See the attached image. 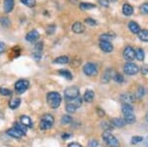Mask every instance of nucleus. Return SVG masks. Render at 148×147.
<instances>
[{
	"label": "nucleus",
	"mask_w": 148,
	"mask_h": 147,
	"mask_svg": "<svg viewBox=\"0 0 148 147\" xmlns=\"http://www.w3.org/2000/svg\"><path fill=\"white\" fill-rule=\"evenodd\" d=\"M116 38V34L114 32H107L105 34H103L101 36V40H104V41H109V40H113Z\"/></svg>",
	"instance_id": "nucleus-26"
},
{
	"label": "nucleus",
	"mask_w": 148,
	"mask_h": 147,
	"mask_svg": "<svg viewBox=\"0 0 148 147\" xmlns=\"http://www.w3.org/2000/svg\"><path fill=\"white\" fill-rule=\"evenodd\" d=\"M71 122H72V118H71L70 116H68V115H64V116H62V118H61V120H60V122H61L62 124H70Z\"/></svg>",
	"instance_id": "nucleus-32"
},
{
	"label": "nucleus",
	"mask_w": 148,
	"mask_h": 147,
	"mask_svg": "<svg viewBox=\"0 0 148 147\" xmlns=\"http://www.w3.org/2000/svg\"><path fill=\"white\" fill-rule=\"evenodd\" d=\"M53 122H54V118L51 115H49V113L44 115L42 117V120H40V129H42V130L49 129L52 126V124H53Z\"/></svg>",
	"instance_id": "nucleus-3"
},
{
	"label": "nucleus",
	"mask_w": 148,
	"mask_h": 147,
	"mask_svg": "<svg viewBox=\"0 0 148 147\" xmlns=\"http://www.w3.org/2000/svg\"><path fill=\"white\" fill-rule=\"evenodd\" d=\"M120 100L123 102V104H130L132 102H134L135 97L130 93H123L121 95Z\"/></svg>",
	"instance_id": "nucleus-14"
},
{
	"label": "nucleus",
	"mask_w": 148,
	"mask_h": 147,
	"mask_svg": "<svg viewBox=\"0 0 148 147\" xmlns=\"http://www.w3.org/2000/svg\"><path fill=\"white\" fill-rule=\"evenodd\" d=\"M102 125H104V126H102V127H104L105 129H107V130H110V129H111V127H109V126H111V125L108 124L107 122H103Z\"/></svg>",
	"instance_id": "nucleus-48"
},
{
	"label": "nucleus",
	"mask_w": 148,
	"mask_h": 147,
	"mask_svg": "<svg viewBox=\"0 0 148 147\" xmlns=\"http://www.w3.org/2000/svg\"><path fill=\"white\" fill-rule=\"evenodd\" d=\"M29 85H30V83H29L28 80H26V79L18 80V81L16 82V84H15L16 92L19 93V94L24 93V92H25L26 90L29 88Z\"/></svg>",
	"instance_id": "nucleus-7"
},
{
	"label": "nucleus",
	"mask_w": 148,
	"mask_h": 147,
	"mask_svg": "<svg viewBox=\"0 0 148 147\" xmlns=\"http://www.w3.org/2000/svg\"><path fill=\"white\" fill-rule=\"evenodd\" d=\"M20 120H21V124H23L25 126L27 127H32V120H31V118L28 117V116H21L20 118Z\"/></svg>",
	"instance_id": "nucleus-22"
},
{
	"label": "nucleus",
	"mask_w": 148,
	"mask_h": 147,
	"mask_svg": "<svg viewBox=\"0 0 148 147\" xmlns=\"http://www.w3.org/2000/svg\"><path fill=\"white\" fill-rule=\"evenodd\" d=\"M100 5L105 7V8H108L109 7V0H99Z\"/></svg>",
	"instance_id": "nucleus-44"
},
{
	"label": "nucleus",
	"mask_w": 148,
	"mask_h": 147,
	"mask_svg": "<svg viewBox=\"0 0 148 147\" xmlns=\"http://www.w3.org/2000/svg\"><path fill=\"white\" fill-rule=\"evenodd\" d=\"M40 39V34L37 30H32L26 35V40L29 42H34Z\"/></svg>",
	"instance_id": "nucleus-13"
},
{
	"label": "nucleus",
	"mask_w": 148,
	"mask_h": 147,
	"mask_svg": "<svg viewBox=\"0 0 148 147\" xmlns=\"http://www.w3.org/2000/svg\"><path fill=\"white\" fill-rule=\"evenodd\" d=\"M0 24H1L2 26H4V27H9L11 22L8 19V17H1L0 18Z\"/></svg>",
	"instance_id": "nucleus-34"
},
{
	"label": "nucleus",
	"mask_w": 148,
	"mask_h": 147,
	"mask_svg": "<svg viewBox=\"0 0 148 147\" xmlns=\"http://www.w3.org/2000/svg\"><path fill=\"white\" fill-rule=\"evenodd\" d=\"M79 89L75 86H72V87H69L64 91V97L67 101H72L74 100L75 98H77L79 96Z\"/></svg>",
	"instance_id": "nucleus-5"
},
{
	"label": "nucleus",
	"mask_w": 148,
	"mask_h": 147,
	"mask_svg": "<svg viewBox=\"0 0 148 147\" xmlns=\"http://www.w3.org/2000/svg\"><path fill=\"white\" fill-rule=\"evenodd\" d=\"M146 120L148 122V112H147V113H146Z\"/></svg>",
	"instance_id": "nucleus-52"
},
{
	"label": "nucleus",
	"mask_w": 148,
	"mask_h": 147,
	"mask_svg": "<svg viewBox=\"0 0 148 147\" xmlns=\"http://www.w3.org/2000/svg\"><path fill=\"white\" fill-rule=\"evenodd\" d=\"M123 15H125V16L132 15V14H133L132 6H131L130 4H128V3L123 4Z\"/></svg>",
	"instance_id": "nucleus-20"
},
{
	"label": "nucleus",
	"mask_w": 148,
	"mask_h": 147,
	"mask_svg": "<svg viewBox=\"0 0 148 147\" xmlns=\"http://www.w3.org/2000/svg\"><path fill=\"white\" fill-rule=\"evenodd\" d=\"M128 29H130V32L133 33V34H138V33H139V31H140V27H139V25H138L137 23L131 21V22L128 23Z\"/></svg>",
	"instance_id": "nucleus-19"
},
{
	"label": "nucleus",
	"mask_w": 148,
	"mask_h": 147,
	"mask_svg": "<svg viewBox=\"0 0 148 147\" xmlns=\"http://www.w3.org/2000/svg\"><path fill=\"white\" fill-rule=\"evenodd\" d=\"M58 73L61 75V76H63L65 79H67V80H71V79H72V77H73L70 71H68L66 69H60L58 71Z\"/></svg>",
	"instance_id": "nucleus-27"
},
{
	"label": "nucleus",
	"mask_w": 148,
	"mask_h": 147,
	"mask_svg": "<svg viewBox=\"0 0 148 147\" xmlns=\"http://www.w3.org/2000/svg\"><path fill=\"white\" fill-rule=\"evenodd\" d=\"M20 104H21V99L14 98L9 102V107H10L12 110H15V109H17L18 107L20 106Z\"/></svg>",
	"instance_id": "nucleus-25"
},
{
	"label": "nucleus",
	"mask_w": 148,
	"mask_h": 147,
	"mask_svg": "<svg viewBox=\"0 0 148 147\" xmlns=\"http://www.w3.org/2000/svg\"><path fill=\"white\" fill-rule=\"evenodd\" d=\"M88 147H100L99 146V142L97 140H91L88 144Z\"/></svg>",
	"instance_id": "nucleus-43"
},
{
	"label": "nucleus",
	"mask_w": 148,
	"mask_h": 147,
	"mask_svg": "<svg viewBox=\"0 0 148 147\" xmlns=\"http://www.w3.org/2000/svg\"><path fill=\"white\" fill-rule=\"evenodd\" d=\"M83 72L84 74H86L87 76H95L98 73V67L96 64L92 62L86 63V64L83 66Z\"/></svg>",
	"instance_id": "nucleus-6"
},
{
	"label": "nucleus",
	"mask_w": 148,
	"mask_h": 147,
	"mask_svg": "<svg viewBox=\"0 0 148 147\" xmlns=\"http://www.w3.org/2000/svg\"><path fill=\"white\" fill-rule=\"evenodd\" d=\"M111 1H114V0H111Z\"/></svg>",
	"instance_id": "nucleus-53"
},
{
	"label": "nucleus",
	"mask_w": 148,
	"mask_h": 147,
	"mask_svg": "<svg viewBox=\"0 0 148 147\" xmlns=\"http://www.w3.org/2000/svg\"><path fill=\"white\" fill-rule=\"evenodd\" d=\"M114 73H116V71H114V69H110V68H108V69L104 72V74L102 75V80H101L102 83H104V84L109 83L110 80L113 79Z\"/></svg>",
	"instance_id": "nucleus-10"
},
{
	"label": "nucleus",
	"mask_w": 148,
	"mask_h": 147,
	"mask_svg": "<svg viewBox=\"0 0 148 147\" xmlns=\"http://www.w3.org/2000/svg\"><path fill=\"white\" fill-rule=\"evenodd\" d=\"M141 73L144 75H146L148 73V65H143L141 67Z\"/></svg>",
	"instance_id": "nucleus-46"
},
{
	"label": "nucleus",
	"mask_w": 148,
	"mask_h": 147,
	"mask_svg": "<svg viewBox=\"0 0 148 147\" xmlns=\"http://www.w3.org/2000/svg\"><path fill=\"white\" fill-rule=\"evenodd\" d=\"M21 2H22L24 5L31 7V8L36 5V0H21Z\"/></svg>",
	"instance_id": "nucleus-35"
},
{
	"label": "nucleus",
	"mask_w": 148,
	"mask_h": 147,
	"mask_svg": "<svg viewBox=\"0 0 148 147\" xmlns=\"http://www.w3.org/2000/svg\"><path fill=\"white\" fill-rule=\"evenodd\" d=\"M67 147H82V145L79 143H77V142H71V143L68 144Z\"/></svg>",
	"instance_id": "nucleus-47"
},
{
	"label": "nucleus",
	"mask_w": 148,
	"mask_h": 147,
	"mask_svg": "<svg viewBox=\"0 0 148 147\" xmlns=\"http://www.w3.org/2000/svg\"><path fill=\"white\" fill-rule=\"evenodd\" d=\"M5 49H6L5 44H4V42H0V54L3 53L4 51H5Z\"/></svg>",
	"instance_id": "nucleus-45"
},
{
	"label": "nucleus",
	"mask_w": 148,
	"mask_h": 147,
	"mask_svg": "<svg viewBox=\"0 0 148 147\" xmlns=\"http://www.w3.org/2000/svg\"><path fill=\"white\" fill-rule=\"evenodd\" d=\"M123 57L128 61L133 60L135 57V51L131 46H126L123 51Z\"/></svg>",
	"instance_id": "nucleus-12"
},
{
	"label": "nucleus",
	"mask_w": 148,
	"mask_h": 147,
	"mask_svg": "<svg viewBox=\"0 0 148 147\" xmlns=\"http://www.w3.org/2000/svg\"><path fill=\"white\" fill-rule=\"evenodd\" d=\"M123 71H125V73L127 75H135L138 71H139V68H138V66L136 64H134V63L127 62L123 66Z\"/></svg>",
	"instance_id": "nucleus-8"
},
{
	"label": "nucleus",
	"mask_w": 148,
	"mask_h": 147,
	"mask_svg": "<svg viewBox=\"0 0 148 147\" xmlns=\"http://www.w3.org/2000/svg\"><path fill=\"white\" fill-rule=\"evenodd\" d=\"M112 124L116 127H123L126 124L125 118H114L112 120Z\"/></svg>",
	"instance_id": "nucleus-18"
},
{
	"label": "nucleus",
	"mask_w": 148,
	"mask_h": 147,
	"mask_svg": "<svg viewBox=\"0 0 148 147\" xmlns=\"http://www.w3.org/2000/svg\"><path fill=\"white\" fill-rule=\"evenodd\" d=\"M80 9L81 10H89V9H93L95 8V4H92V3H85V2H82V3H80Z\"/></svg>",
	"instance_id": "nucleus-30"
},
{
	"label": "nucleus",
	"mask_w": 148,
	"mask_h": 147,
	"mask_svg": "<svg viewBox=\"0 0 148 147\" xmlns=\"http://www.w3.org/2000/svg\"><path fill=\"white\" fill-rule=\"evenodd\" d=\"M85 23H86V24H88V25H90V26H95V25H97V22H96V21L93 20V19H90V18L86 19V20H85Z\"/></svg>",
	"instance_id": "nucleus-42"
},
{
	"label": "nucleus",
	"mask_w": 148,
	"mask_h": 147,
	"mask_svg": "<svg viewBox=\"0 0 148 147\" xmlns=\"http://www.w3.org/2000/svg\"><path fill=\"white\" fill-rule=\"evenodd\" d=\"M42 49H44V44L42 42H39L38 44H36V46L33 49V56L36 60H39L42 57Z\"/></svg>",
	"instance_id": "nucleus-9"
},
{
	"label": "nucleus",
	"mask_w": 148,
	"mask_h": 147,
	"mask_svg": "<svg viewBox=\"0 0 148 147\" xmlns=\"http://www.w3.org/2000/svg\"><path fill=\"white\" fill-rule=\"evenodd\" d=\"M47 102L52 109L58 108L61 103V96L57 92H49L47 95Z\"/></svg>",
	"instance_id": "nucleus-2"
},
{
	"label": "nucleus",
	"mask_w": 148,
	"mask_h": 147,
	"mask_svg": "<svg viewBox=\"0 0 148 147\" xmlns=\"http://www.w3.org/2000/svg\"><path fill=\"white\" fill-rule=\"evenodd\" d=\"M144 94H145V90L144 88H143L142 86H140L139 88L137 89V92H136V97L137 98H142L143 96H144Z\"/></svg>",
	"instance_id": "nucleus-38"
},
{
	"label": "nucleus",
	"mask_w": 148,
	"mask_h": 147,
	"mask_svg": "<svg viewBox=\"0 0 148 147\" xmlns=\"http://www.w3.org/2000/svg\"><path fill=\"white\" fill-rule=\"evenodd\" d=\"M99 46H100V49H101L103 51H105V53H112L114 49L113 44H111L110 41H104V40H101Z\"/></svg>",
	"instance_id": "nucleus-11"
},
{
	"label": "nucleus",
	"mask_w": 148,
	"mask_h": 147,
	"mask_svg": "<svg viewBox=\"0 0 148 147\" xmlns=\"http://www.w3.org/2000/svg\"><path fill=\"white\" fill-rule=\"evenodd\" d=\"M76 110H77V108H76V107L74 106L72 103H68L67 105H66V107H65V111L67 113H73L76 112Z\"/></svg>",
	"instance_id": "nucleus-31"
},
{
	"label": "nucleus",
	"mask_w": 148,
	"mask_h": 147,
	"mask_svg": "<svg viewBox=\"0 0 148 147\" xmlns=\"http://www.w3.org/2000/svg\"><path fill=\"white\" fill-rule=\"evenodd\" d=\"M144 146L148 147V135L146 136V138H145V140H144Z\"/></svg>",
	"instance_id": "nucleus-50"
},
{
	"label": "nucleus",
	"mask_w": 148,
	"mask_h": 147,
	"mask_svg": "<svg viewBox=\"0 0 148 147\" xmlns=\"http://www.w3.org/2000/svg\"><path fill=\"white\" fill-rule=\"evenodd\" d=\"M70 103H72L73 105L78 109V108H80L81 105H82V98H81L80 96H78L77 98H75L74 100L70 101Z\"/></svg>",
	"instance_id": "nucleus-33"
},
{
	"label": "nucleus",
	"mask_w": 148,
	"mask_h": 147,
	"mask_svg": "<svg viewBox=\"0 0 148 147\" xmlns=\"http://www.w3.org/2000/svg\"><path fill=\"white\" fill-rule=\"evenodd\" d=\"M113 79H114L116 82H118V83H123V77L121 76L120 73H116V72L114 74Z\"/></svg>",
	"instance_id": "nucleus-37"
},
{
	"label": "nucleus",
	"mask_w": 148,
	"mask_h": 147,
	"mask_svg": "<svg viewBox=\"0 0 148 147\" xmlns=\"http://www.w3.org/2000/svg\"><path fill=\"white\" fill-rule=\"evenodd\" d=\"M137 36L140 41L146 42H148V30H140Z\"/></svg>",
	"instance_id": "nucleus-23"
},
{
	"label": "nucleus",
	"mask_w": 148,
	"mask_h": 147,
	"mask_svg": "<svg viewBox=\"0 0 148 147\" xmlns=\"http://www.w3.org/2000/svg\"><path fill=\"white\" fill-rule=\"evenodd\" d=\"M14 127H15L16 129H18L19 131L21 132V133H23V135H25L26 132H27V126H25L23 124H19V122H16L15 124H14Z\"/></svg>",
	"instance_id": "nucleus-29"
},
{
	"label": "nucleus",
	"mask_w": 148,
	"mask_h": 147,
	"mask_svg": "<svg viewBox=\"0 0 148 147\" xmlns=\"http://www.w3.org/2000/svg\"><path fill=\"white\" fill-rule=\"evenodd\" d=\"M71 135L70 134H68V133H64L63 135H62V138H68V137H70Z\"/></svg>",
	"instance_id": "nucleus-51"
},
{
	"label": "nucleus",
	"mask_w": 148,
	"mask_h": 147,
	"mask_svg": "<svg viewBox=\"0 0 148 147\" xmlns=\"http://www.w3.org/2000/svg\"><path fill=\"white\" fill-rule=\"evenodd\" d=\"M144 57H145V54H144L143 49H137L136 51H135V58H136L137 60H139V61H143V60H144Z\"/></svg>",
	"instance_id": "nucleus-28"
},
{
	"label": "nucleus",
	"mask_w": 148,
	"mask_h": 147,
	"mask_svg": "<svg viewBox=\"0 0 148 147\" xmlns=\"http://www.w3.org/2000/svg\"><path fill=\"white\" fill-rule=\"evenodd\" d=\"M121 111L125 116V120L126 124H131L135 122V116L133 113V108L130 104H123L121 105Z\"/></svg>",
	"instance_id": "nucleus-1"
},
{
	"label": "nucleus",
	"mask_w": 148,
	"mask_h": 147,
	"mask_svg": "<svg viewBox=\"0 0 148 147\" xmlns=\"http://www.w3.org/2000/svg\"><path fill=\"white\" fill-rule=\"evenodd\" d=\"M14 4H15L14 0H4V3H3L4 11L6 13H10L14 8Z\"/></svg>",
	"instance_id": "nucleus-17"
},
{
	"label": "nucleus",
	"mask_w": 148,
	"mask_h": 147,
	"mask_svg": "<svg viewBox=\"0 0 148 147\" xmlns=\"http://www.w3.org/2000/svg\"><path fill=\"white\" fill-rule=\"evenodd\" d=\"M140 12L142 14H148V3H143L141 6H140Z\"/></svg>",
	"instance_id": "nucleus-41"
},
{
	"label": "nucleus",
	"mask_w": 148,
	"mask_h": 147,
	"mask_svg": "<svg viewBox=\"0 0 148 147\" xmlns=\"http://www.w3.org/2000/svg\"><path fill=\"white\" fill-rule=\"evenodd\" d=\"M143 141V138L141 136H133L131 138V144H138Z\"/></svg>",
	"instance_id": "nucleus-39"
},
{
	"label": "nucleus",
	"mask_w": 148,
	"mask_h": 147,
	"mask_svg": "<svg viewBox=\"0 0 148 147\" xmlns=\"http://www.w3.org/2000/svg\"><path fill=\"white\" fill-rule=\"evenodd\" d=\"M97 113H99V116H100V117H101V118H103V117H104V116H105V112H104V111H103V110H100V109H98Z\"/></svg>",
	"instance_id": "nucleus-49"
},
{
	"label": "nucleus",
	"mask_w": 148,
	"mask_h": 147,
	"mask_svg": "<svg viewBox=\"0 0 148 147\" xmlns=\"http://www.w3.org/2000/svg\"><path fill=\"white\" fill-rule=\"evenodd\" d=\"M102 137L109 147H119V145H120L119 140L110 131H105L104 133H103Z\"/></svg>",
	"instance_id": "nucleus-4"
},
{
	"label": "nucleus",
	"mask_w": 148,
	"mask_h": 147,
	"mask_svg": "<svg viewBox=\"0 0 148 147\" xmlns=\"http://www.w3.org/2000/svg\"><path fill=\"white\" fill-rule=\"evenodd\" d=\"M69 58L66 55H62V56H58L57 58H56L53 60V63H57V64H66L68 63Z\"/></svg>",
	"instance_id": "nucleus-24"
},
{
	"label": "nucleus",
	"mask_w": 148,
	"mask_h": 147,
	"mask_svg": "<svg viewBox=\"0 0 148 147\" xmlns=\"http://www.w3.org/2000/svg\"><path fill=\"white\" fill-rule=\"evenodd\" d=\"M7 134H8L9 136L13 137V138H17V139L21 138V137L23 136V133H21V132L19 131L18 129H16L15 127L7 130Z\"/></svg>",
	"instance_id": "nucleus-16"
},
{
	"label": "nucleus",
	"mask_w": 148,
	"mask_h": 147,
	"mask_svg": "<svg viewBox=\"0 0 148 147\" xmlns=\"http://www.w3.org/2000/svg\"><path fill=\"white\" fill-rule=\"evenodd\" d=\"M0 94L3 95V96H11L12 92H11V90L4 88V87H1V88H0Z\"/></svg>",
	"instance_id": "nucleus-36"
},
{
	"label": "nucleus",
	"mask_w": 148,
	"mask_h": 147,
	"mask_svg": "<svg viewBox=\"0 0 148 147\" xmlns=\"http://www.w3.org/2000/svg\"><path fill=\"white\" fill-rule=\"evenodd\" d=\"M93 99H94V92L91 91V90H87L85 92L84 96H83V100L87 102V103H91Z\"/></svg>",
	"instance_id": "nucleus-21"
},
{
	"label": "nucleus",
	"mask_w": 148,
	"mask_h": 147,
	"mask_svg": "<svg viewBox=\"0 0 148 147\" xmlns=\"http://www.w3.org/2000/svg\"><path fill=\"white\" fill-rule=\"evenodd\" d=\"M72 31L75 34H82L85 31V26L80 22H75L72 26Z\"/></svg>",
	"instance_id": "nucleus-15"
},
{
	"label": "nucleus",
	"mask_w": 148,
	"mask_h": 147,
	"mask_svg": "<svg viewBox=\"0 0 148 147\" xmlns=\"http://www.w3.org/2000/svg\"><path fill=\"white\" fill-rule=\"evenodd\" d=\"M54 32H56V26H54L53 24H51V25L47 26V34L52 35Z\"/></svg>",
	"instance_id": "nucleus-40"
}]
</instances>
